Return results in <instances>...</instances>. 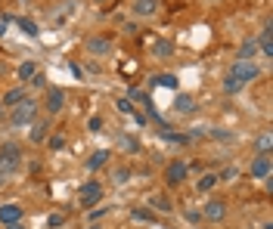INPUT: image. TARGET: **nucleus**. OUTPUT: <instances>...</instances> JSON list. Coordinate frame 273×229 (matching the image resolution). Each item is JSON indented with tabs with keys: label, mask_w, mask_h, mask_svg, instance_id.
Returning <instances> with one entry per match:
<instances>
[{
	"label": "nucleus",
	"mask_w": 273,
	"mask_h": 229,
	"mask_svg": "<svg viewBox=\"0 0 273 229\" xmlns=\"http://www.w3.org/2000/svg\"><path fill=\"white\" fill-rule=\"evenodd\" d=\"M258 78V65L252 59H233L230 71H227V78H224V93L227 96H236L245 84H252Z\"/></svg>",
	"instance_id": "nucleus-1"
},
{
	"label": "nucleus",
	"mask_w": 273,
	"mask_h": 229,
	"mask_svg": "<svg viewBox=\"0 0 273 229\" xmlns=\"http://www.w3.org/2000/svg\"><path fill=\"white\" fill-rule=\"evenodd\" d=\"M34 118H37V102H34L31 96H25V99H22L19 105H13V111H10V124H13V127H31Z\"/></svg>",
	"instance_id": "nucleus-2"
},
{
	"label": "nucleus",
	"mask_w": 273,
	"mask_h": 229,
	"mask_svg": "<svg viewBox=\"0 0 273 229\" xmlns=\"http://www.w3.org/2000/svg\"><path fill=\"white\" fill-rule=\"evenodd\" d=\"M100 198H103V183H100V180H87V183L78 186V202H81L84 208L96 205Z\"/></svg>",
	"instance_id": "nucleus-3"
},
{
	"label": "nucleus",
	"mask_w": 273,
	"mask_h": 229,
	"mask_svg": "<svg viewBox=\"0 0 273 229\" xmlns=\"http://www.w3.org/2000/svg\"><path fill=\"white\" fill-rule=\"evenodd\" d=\"M44 108H47V114H59V111L65 108V90H62V87H47Z\"/></svg>",
	"instance_id": "nucleus-4"
},
{
	"label": "nucleus",
	"mask_w": 273,
	"mask_h": 229,
	"mask_svg": "<svg viewBox=\"0 0 273 229\" xmlns=\"http://www.w3.org/2000/svg\"><path fill=\"white\" fill-rule=\"evenodd\" d=\"M186 174H189V164H186V161H171V164L165 167V183L174 189V186H180V183L186 180Z\"/></svg>",
	"instance_id": "nucleus-5"
},
{
	"label": "nucleus",
	"mask_w": 273,
	"mask_h": 229,
	"mask_svg": "<svg viewBox=\"0 0 273 229\" xmlns=\"http://www.w3.org/2000/svg\"><path fill=\"white\" fill-rule=\"evenodd\" d=\"M255 41H258V56H264V59H270L273 56V28H270V22L258 31V37H255Z\"/></svg>",
	"instance_id": "nucleus-6"
},
{
	"label": "nucleus",
	"mask_w": 273,
	"mask_h": 229,
	"mask_svg": "<svg viewBox=\"0 0 273 229\" xmlns=\"http://www.w3.org/2000/svg\"><path fill=\"white\" fill-rule=\"evenodd\" d=\"M202 217H205V220H211V223H220V220L227 217V202H220V198H211V202H205V208H202Z\"/></svg>",
	"instance_id": "nucleus-7"
},
{
	"label": "nucleus",
	"mask_w": 273,
	"mask_h": 229,
	"mask_svg": "<svg viewBox=\"0 0 273 229\" xmlns=\"http://www.w3.org/2000/svg\"><path fill=\"white\" fill-rule=\"evenodd\" d=\"M270 170H273V158H270V155H258V158L252 161V167H249V174H252L255 180H267Z\"/></svg>",
	"instance_id": "nucleus-8"
},
{
	"label": "nucleus",
	"mask_w": 273,
	"mask_h": 229,
	"mask_svg": "<svg viewBox=\"0 0 273 229\" xmlns=\"http://www.w3.org/2000/svg\"><path fill=\"white\" fill-rule=\"evenodd\" d=\"M22 220V205L10 202V205H0V223L10 226V223H19Z\"/></svg>",
	"instance_id": "nucleus-9"
},
{
	"label": "nucleus",
	"mask_w": 273,
	"mask_h": 229,
	"mask_svg": "<svg viewBox=\"0 0 273 229\" xmlns=\"http://www.w3.org/2000/svg\"><path fill=\"white\" fill-rule=\"evenodd\" d=\"M87 53L90 56H103V53H112V37H90L87 41Z\"/></svg>",
	"instance_id": "nucleus-10"
},
{
	"label": "nucleus",
	"mask_w": 273,
	"mask_h": 229,
	"mask_svg": "<svg viewBox=\"0 0 273 229\" xmlns=\"http://www.w3.org/2000/svg\"><path fill=\"white\" fill-rule=\"evenodd\" d=\"M19 158H7V155H0V183H7L16 170H19Z\"/></svg>",
	"instance_id": "nucleus-11"
},
{
	"label": "nucleus",
	"mask_w": 273,
	"mask_h": 229,
	"mask_svg": "<svg viewBox=\"0 0 273 229\" xmlns=\"http://www.w3.org/2000/svg\"><path fill=\"white\" fill-rule=\"evenodd\" d=\"M25 96H28V90H25V87H13V90H7V93H4L0 105H4V108H13V105H19Z\"/></svg>",
	"instance_id": "nucleus-12"
},
{
	"label": "nucleus",
	"mask_w": 273,
	"mask_h": 229,
	"mask_svg": "<svg viewBox=\"0 0 273 229\" xmlns=\"http://www.w3.org/2000/svg\"><path fill=\"white\" fill-rule=\"evenodd\" d=\"M162 0H134V16H155Z\"/></svg>",
	"instance_id": "nucleus-13"
},
{
	"label": "nucleus",
	"mask_w": 273,
	"mask_h": 229,
	"mask_svg": "<svg viewBox=\"0 0 273 229\" xmlns=\"http://www.w3.org/2000/svg\"><path fill=\"white\" fill-rule=\"evenodd\" d=\"M47 130H50V121H47V118H44V121H34L28 139H31V142H47V136H50Z\"/></svg>",
	"instance_id": "nucleus-14"
},
{
	"label": "nucleus",
	"mask_w": 273,
	"mask_h": 229,
	"mask_svg": "<svg viewBox=\"0 0 273 229\" xmlns=\"http://www.w3.org/2000/svg\"><path fill=\"white\" fill-rule=\"evenodd\" d=\"M174 108H177L180 114H192V111H196V99H192L189 93H177V99H174Z\"/></svg>",
	"instance_id": "nucleus-15"
},
{
	"label": "nucleus",
	"mask_w": 273,
	"mask_h": 229,
	"mask_svg": "<svg viewBox=\"0 0 273 229\" xmlns=\"http://www.w3.org/2000/svg\"><path fill=\"white\" fill-rule=\"evenodd\" d=\"M255 56H258V41H255V37H245V41L239 44L236 59H252V62H255Z\"/></svg>",
	"instance_id": "nucleus-16"
},
{
	"label": "nucleus",
	"mask_w": 273,
	"mask_h": 229,
	"mask_svg": "<svg viewBox=\"0 0 273 229\" xmlns=\"http://www.w3.org/2000/svg\"><path fill=\"white\" fill-rule=\"evenodd\" d=\"M149 84L152 87H168V90H177V74H152V78H149Z\"/></svg>",
	"instance_id": "nucleus-17"
},
{
	"label": "nucleus",
	"mask_w": 273,
	"mask_h": 229,
	"mask_svg": "<svg viewBox=\"0 0 273 229\" xmlns=\"http://www.w3.org/2000/svg\"><path fill=\"white\" fill-rule=\"evenodd\" d=\"M152 56L155 59H171L174 56V44L171 41H152Z\"/></svg>",
	"instance_id": "nucleus-18"
},
{
	"label": "nucleus",
	"mask_w": 273,
	"mask_h": 229,
	"mask_svg": "<svg viewBox=\"0 0 273 229\" xmlns=\"http://www.w3.org/2000/svg\"><path fill=\"white\" fill-rule=\"evenodd\" d=\"M109 155H112V152H106V149L93 152V155L87 158V170H100V167H106V164H109Z\"/></svg>",
	"instance_id": "nucleus-19"
},
{
	"label": "nucleus",
	"mask_w": 273,
	"mask_h": 229,
	"mask_svg": "<svg viewBox=\"0 0 273 229\" xmlns=\"http://www.w3.org/2000/svg\"><path fill=\"white\" fill-rule=\"evenodd\" d=\"M149 205H152V211H162V214H171V211H174V205H171L168 195H152Z\"/></svg>",
	"instance_id": "nucleus-20"
},
{
	"label": "nucleus",
	"mask_w": 273,
	"mask_h": 229,
	"mask_svg": "<svg viewBox=\"0 0 273 229\" xmlns=\"http://www.w3.org/2000/svg\"><path fill=\"white\" fill-rule=\"evenodd\" d=\"M217 183H220V180H217V174H202V180L196 183V189H199V192H211Z\"/></svg>",
	"instance_id": "nucleus-21"
},
{
	"label": "nucleus",
	"mask_w": 273,
	"mask_h": 229,
	"mask_svg": "<svg viewBox=\"0 0 273 229\" xmlns=\"http://www.w3.org/2000/svg\"><path fill=\"white\" fill-rule=\"evenodd\" d=\"M16 74H19V81H31L34 74H37V62H22Z\"/></svg>",
	"instance_id": "nucleus-22"
},
{
	"label": "nucleus",
	"mask_w": 273,
	"mask_h": 229,
	"mask_svg": "<svg viewBox=\"0 0 273 229\" xmlns=\"http://www.w3.org/2000/svg\"><path fill=\"white\" fill-rule=\"evenodd\" d=\"M0 155L19 158V161H22V146H19V142H4V146H0Z\"/></svg>",
	"instance_id": "nucleus-23"
},
{
	"label": "nucleus",
	"mask_w": 273,
	"mask_h": 229,
	"mask_svg": "<svg viewBox=\"0 0 273 229\" xmlns=\"http://www.w3.org/2000/svg\"><path fill=\"white\" fill-rule=\"evenodd\" d=\"M270 146H273V136H270V133H261V136L255 139V149L261 152V155H270Z\"/></svg>",
	"instance_id": "nucleus-24"
},
{
	"label": "nucleus",
	"mask_w": 273,
	"mask_h": 229,
	"mask_svg": "<svg viewBox=\"0 0 273 229\" xmlns=\"http://www.w3.org/2000/svg\"><path fill=\"white\" fill-rule=\"evenodd\" d=\"M131 177H134V174H131V167H115V170H112V180L118 183V186L131 183Z\"/></svg>",
	"instance_id": "nucleus-25"
},
{
	"label": "nucleus",
	"mask_w": 273,
	"mask_h": 229,
	"mask_svg": "<svg viewBox=\"0 0 273 229\" xmlns=\"http://www.w3.org/2000/svg\"><path fill=\"white\" fill-rule=\"evenodd\" d=\"M19 28H22L28 37H41V31H37V25H34L31 19H19Z\"/></svg>",
	"instance_id": "nucleus-26"
},
{
	"label": "nucleus",
	"mask_w": 273,
	"mask_h": 229,
	"mask_svg": "<svg viewBox=\"0 0 273 229\" xmlns=\"http://www.w3.org/2000/svg\"><path fill=\"white\" fill-rule=\"evenodd\" d=\"M115 108H118L121 114H134V111H137V105H134V102H131L128 96H121L118 102H115Z\"/></svg>",
	"instance_id": "nucleus-27"
},
{
	"label": "nucleus",
	"mask_w": 273,
	"mask_h": 229,
	"mask_svg": "<svg viewBox=\"0 0 273 229\" xmlns=\"http://www.w3.org/2000/svg\"><path fill=\"white\" fill-rule=\"evenodd\" d=\"M47 146H50L53 152H59V149H65V136H62V133H53V136H47Z\"/></svg>",
	"instance_id": "nucleus-28"
},
{
	"label": "nucleus",
	"mask_w": 273,
	"mask_h": 229,
	"mask_svg": "<svg viewBox=\"0 0 273 229\" xmlns=\"http://www.w3.org/2000/svg\"><path fill=\"white\" fill-rule=\"evenodd\" d=\"M118 146L128 149V152H140V142H137L134 136H118Z\"/></svg>",
	"instance_id": "nucleus-29"
},
{
	"label": "nucleus",
	"mask_w": 273,
	"mask_h": 229,
	"mask_svg": "<svg viewBox=\"0 0 273 229\" xmlns=\"http://www.w3.org/2000/svg\"><path fill=\"white\" fill-rule=\"evenodd\" d=\"M128 99H131V102H134V99H137V102H143V105H146V102H149V96H146V93H143V90H140V87H131V90H128Z\"/></svg>",
	"instance_id": "nucleus-30"
},
{
	"label": "nucleus",
	"mask_w": 273,
	"mask_h": 229,
	"mask_svg": "<svg viewBox=\"0 0 273 229\" xmlns=\"http://www.w3.org/2000/svg\"><path fill=\"white\" fill-rule=\"evenodd\" d=\"M236 177H239V170H236V167H224V170L217 174V180H224V183H233Z\"/></svg>",
	"instance_id": "nucleus-31"
},
{
	"label": "nucleus",
	"mask_w": 273,
	"mask_h": 229,
	"mask_svg": "<svg viewBox=\"0 0 273 229\" xmlns=\"http://www.w3.org/2000/svg\"><path fill=\"white\" fill-rule=\"evenodd\" d=\"M211 136H214V139H220V142H230V139H233V133H230V130H224V127H211Z\"/></svg>",
	"instance_id": "nucleus-32"
},
{
	"label": "nucleus",
	"mask_w": 273,
	"mask_h": 229,
	"mask_svg": "<svg viewBox=\"0 0 273 229\" xmlns=\"http://www.w3.org/2000/svg\"><path fill=\"white\" fill-rule=\"evenodd\" d=\"M62 223H65V214H50V217H47V226H50V229H59Z\"/></svg>",
	"instance_id": "nucleus-33"
},
{
	"label": "nucleus",
	"mask_w": 273,
	"mask_h": 229,
	"mask_svg": "<svg viewBox=\"0 0 273 229\" xmlns=\"http://www.w3.org/2000/svg\"><path fill=\"white\" fill-rule=\"evenodd\" d=\"M87 130H90V133H100V130H103V118H100V114H93V118L87 121Z\"/></svg>",
	"instance_id": "nucleus-34"
},
{
	"label": "nucleus",
	"mask_w": 273,
	"mask_h": 229,
	"mask_svg": "<svg viewBox=\"0 0 273 229\" xmlns=\"http://www.w3.org/2000/svg\"><path fill=\"white\" fill-rule=\"evenodd\" d=\"M131 217H134V220H152V211H143V208H134V211H131Z\"/></svg>",
	"instance_id": "nucleus-35"
},
{
	"label": "nucleus",
	"mask_w": 273,
	"mask_h": 229,
	"mask_svg": "<svg viewBox=\"0 0 273 229\" xmlns=\"http://www.w3.org/2000/svg\"><path fill=\"white\" fill-rule=\"evenodd\" d=\"M68 71L75 74V78H78V81H84V68H81V65H78V62H68Z\"/></svg>",
	"instance_id": "nucleus-36"
},
{
	"label": "nucleus",
	"mask_w": 273,
	"mask_h": 229,
	"mask_svg": "<svg viewBox=\"0 0 273 229\" xmlns=\"http://www.w3.org/2000/svg\"><path fill=\"white\" fill-rule=\"evenodd\" d=\"M31 87H37V90H41V87H47V78H44V74H41V71H37V74H34V78H31Z\"/></svg>",
	"instance_id": "nucleus-37"
},
{
	"label": "nucleus",
	"mask_w": 273,
	"mask_h": 229,
	"mask_svg": "<svg viewBox=\"0 0 273 229\" xmlns=\"http://www.w3.org/2000/svg\"><path fill=\"white\" fill-rule=\"evenodd\" d=\"M103 214H106V208H93V211H90V220H100Z\"/></svg>",
	"instance_id": "nucleus-38"
},
{
	"label": "nucleus",
	"mask_w": 273,
	"mask_h": 229,
	"mask_svg": "<svg viewBox=\"0 0 273 229\" xmlns=\"http://www.w3.org/2000/svg\"><path fill=\"white\" fill-rule=\"evenodd\" d=\"M4 229H25V226H22V220H19V223H10V226H4Z\"/></svg>",
	"instance_id": "nucleus-39"
},
{
	"label": "nucleus",
	"mask_w": 273,
	"mask_h": 229,
	"mask_svg": "<svg viewBox=\"0 0 273 229\" xmlns=\"http://www.w3.org/2000/svg\"><path fill=\"white\" fill-rule=\"evenodd\" d=\"M87 229H100V226H87Z\"/></svg>",
	"instance_id": "nucleus-40"
},
{
	"label": "nucleus",
	"mask_w": 273,
	"mask_h": 229,
	"mask_svg": "<svg viewBox=\"0 0 273 229\" xmlns=\"http://www.w3.org/2000/svg\"><path fill=\"white\" fill-rule=\"evenodd\" d=\"M96 4H106V0H96Z\"/></svg>",
	"instance_id": "nucleus-41"
},
{
	"label": "nucleus",
	"mask_w": 273,
	"mask_h": 229,
	"mask_svg": "<svg viewBox=\"0 0 273 229\" xmlns=\"http://www.w3.org/2000/svg\"><path fill=\"white\" fill-rule=\"evenodd\" d=\"M0 108H4V105H0Z\"/></svg>",
	"instance_id": "nucleus-42"
}]
</instances>
